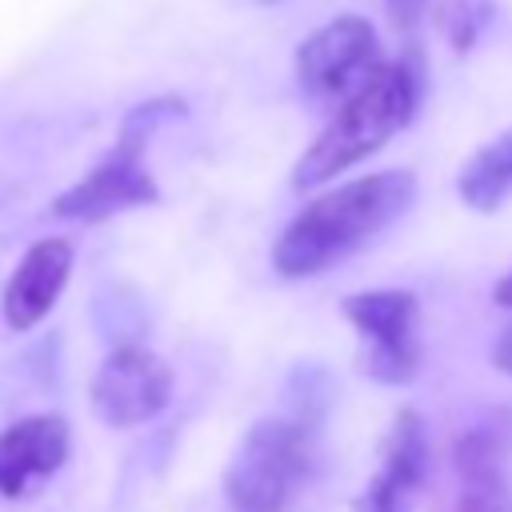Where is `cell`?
<instances>
[{
  "instance_id": "cell-7",
  "label": "cell",
  "mask_w": 512,
  "mask_h": 512,
  "mask_svg": "<svg viewBox=\"0 0 512 512\" xmlns=\"http://www.w3.org/2000/svg\"><path fill=\"white\" fill-rule=\"evenodd\" d=\"M172 368L144 344H120L112 348L100 368L92 372L88 400L100 424L108 428H136L160 416L172 400Z\"/></svg>"
},
{
  "instance_id": "cell-6",
  "label": "cell",
  "mask_w": 512,
  "mask_h": 512,
  "mask_svg": "<svg viewBox=\"0 0 512 512\" xmlns=\"http://www.w3.org/2000/svg\"><path fill=\"white\" fill-rule=\"evenodd\" d=\"M380 64L384 56H380L376 28L360 12H340L328 24H320L308 40H300L292 60L300 92L320 104H340Z\"/></svg>"
},
{
  "instance_id": "cell-10",
  "label": "cell",
  "mask_w": 512,
  "mask_h": 512,
  "mask_svg": "<svg viewBox=\"0 0 512 512\" xmlns=\"http://www.w3.org/2000/svg\"><path fill=\"white\" fill-rule=\"evenodd\" d=\"M424 472H428V432L424 420L412 408H404L392 420L380 468L368 480L364 496L356 500V512H404L408 496L424 484Z\"/></svg>"
},
{
  "instance_id": "cell-9",
  "label": "cell",
  "mask_w": 512,
  "mask_h": 512,
  "mask_svg": "<svg viewBox=\"0 0 512 512\" xmlns=\"http://www.w3.org/2000/svg\"><path fill=\"white\" fill-rule=\"evenodd\" d=\"M72 260L76 256L64 236H44L24 252V260L12 268L4 296H0V312H4L8 328L24 332L56 308V300L72 276Z\"/></svg>"
},
{
  "instance_id": "cell-4",
  "label": "cell",
  "mask_w": 512,
  "mask_h": 512,
  "mask_svg": "<svg viewBox=\"0 0 512 512\" xmlns=\"http://www.w3.org/2000/svg\"><path fill=\"white\" fill-rule=\"evenodd\" d=\"M316 428H320L316 408L256 420L240 436V444L224 468L228 504L236 512H284L312 476Z\"/></svg>"
},
{
  "instance_id": "cell-1",
  "label": "cell",
  "mask_w": 512,
  "mask_h": 512,
  "mask_svg": "<svg viewBox=\"0 0 512 512\" xmlns=\"http://www.w3.org/2000/svg\"><path fill=\"white\" fill-rule=\"evenodd\" d=\"M416 200V176L408 168H384L356 180H344L316 200H308L280 232L272 248V268L284 280H308L320 276L348 256H356L364 244H372L380 232H388Z\"/></svg>"
},
{
  "instance_id": "cell-11",
  "label": "cell",
  "mask_w": 512,
  "mask_h": 512,
  "mask_svg": "<svg viewBox=\"0 0 512 512\" xmlns=\"http://www.w3.org/2000/svg\"><path fill=\"white\" fill-rule=\"evenodd\" d=\"M460 468V500L456 512H512V496L504 484L500 444L488 432H468L456 444Z\"/></svg>"
},
{
  "instance_id": "cell-17",
  "label": "cell",
  "mask_w": 512,
  "mask_h": 512,
  "mask_svg": "<svg viewBox=\"0 0 512 512\" xmlns=\"http://www.w3.org/2000/svg\"><path fill=\"white\" fill-rule=\"evenodd\" d=\"M264 4H276V0H264Z\"/></svg>"
},
{
  "instance_id": "cell-13",
  "label": "cell",
  "mask_w": 512,
  "mask_h": 512,
  "mask_svg": "<svg viewBox=\"0 0 512 512\" xmlns=\"http://www.w3.org/2000/svg\"><path fill=\"white\" fill-rule=\"evenodd\" d=\"M432 16H436V32L448 40V48L472 52L496 20V0H440Z\"/></svg>"
},
{
  "instance_id": "cell-5",
  "label": "cell",
  "mask_w": 512,
  "mask_h": 512,
  "mask_svg": "<svg viewBox=\"0 0 512 512\" xmlns=\"http://www.w3.org/2000/svg\"><path fill=\"white\" fill-rule=\"evenodd\" d=\"M344 320L360 336V368L376 384H408L420 372V304L404 288L356 292L344 304Z\"/></svg>"
},
{
  "instance_id": "cell-3",
  "label": "cell",
  "mask_w": 512,
  "mask_h": 512,
  "mask_svg": "<svg viewBox=\"0 0 512 512\" xmlns=\"http://www.w3.org/2000/svg\"><path fill=\"white\" fill-rule=\"evenodd\" d=\"M184 112H188V104L180 96H152V100L136 104L124 116L116 144L88 168V176H80L72 188H64L52 200V216L96 224V220H108L116 212L156 204L160 188H156V176L144 164V152H148V140L168 120H176Z\"/></svg>"
},
{
  "instance_id": "cell-12",
  "label": "cell",
  "mask_w": 512,
  "mask_h": 512,
  "mask_svg": "<svg viewBox=\"0 0 512 512\" xmlns=\"http://www.w3.org/2000/svg\"><path fill=\"white\" fill-rule=\"evenodd\" d=\"M456 192L472 212H496L500 204H508V196H512V128H504L500 136H492L464 160V168L456 176Z\"/></svg>"
},
{
  "instance_id": "cell-14",
  "label": "cell",
  "mask_w": 512,
  "mask_h": 512,
  "mask_svg": "<svg viewBox=\"0 0 512 512\" xmlns=\"http://www.w3.org/2000/svg\"><path fill=\"white\" fill-rule=\"evenodd\" d=\"M384 8H388L392 24H396L400 32H412V28H416V24L428 16L432 0H384Z\"/></svg>"
},
{
  "instance_id": "cell-2",
  "label": "cell",
  "mask_w": 512,
  "mask_h": 512,
  "mask_svg": "<svg viewBox=\"0 0 512 512\" xmlns=\"http://www.w3.org/2000/svg\"><path fill=\"white\" fill-rule=\"evenodd\" d=\"M424 100V60L416 48L384 60L356 92H348L320 136L304 148L292 168V188H320L348 172L352 164L380 152L396 132H404Z\"/></svg>"
},
{
  "instance_id": "cell-8",
  "label": "cell",
  "mask_w": 512,
  "mask_h": 512,
  "mask_svg": "<svg viewBox=\"0 0 512 512\" xmlns=\"http://www.w3.org/2000/svg\"><path fill=\"white\" fill-rule=\"evenodd\" d=\"M68 448L72 432L68 420L56 412H36L0 428V496L24 500L40 492L64 468Z\"/></svg>"
},
{
  "instance_id": "cell-15",
  "label": "cell",
  "mask_w": 512,
  "mask_h": 512,
  "mask_svg": "<svg viewBox=\"0 0 512 512\" xmlns=\"http://www.w3.org/2000/svg\"><path fill=\"white\" fill-rule=\"evenodd\" d=\"M492 364H496L504 376H512V320L500 328V336H496V344H492Z\"/></svg>"
},
{
  "instance_id": "cell-16",
  "label": "cell",
  "mask_w": 512,
  "mask_h": 512,
  "mask_svg": "<svg viewBox=\"0 0 512 512\" xmlns=\"http://www.w3.org/2000/svg\"><path fill=\"white\" fill-rule=\"evenodd\" d=\"M492 300H496L500 308H508V312H512V272H504V276H500V284L492 288Z\"/></svg>"
}]
</instances>
